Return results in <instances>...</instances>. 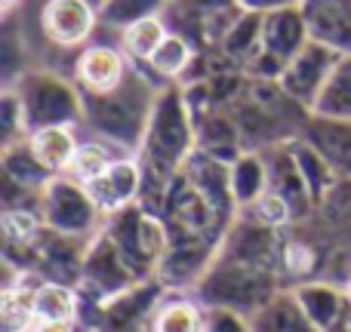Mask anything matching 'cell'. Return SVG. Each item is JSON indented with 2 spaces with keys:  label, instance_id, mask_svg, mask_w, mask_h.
<instances>
[{
  "label": "cell",
  "instance_id": "6da1fadb",
  "mask_svg": "<svg viewBox=\"0 0 351 332\" xmlns=\"http://www.w3.org/2000/svg\"><path fill=\"white\" fill-rule=\"evenodd\" d=\"M280 240L284 231L237 216L210 271L194 290V298L206 308H231L250 317L274 292L287 290L280 268Z\"/></svg>",
  "mask_w": 351,
  "mask_h": 332
},
{
  "label": "cell",
  "instance_id": "7a4b0ae2",
  "mask_svg": "<svg viewBox=\"0 0 351 332\" xmlns=\"http://www.w3.org/2000/svg\"><path fill=\"white\" fill-rule=\"evenodd\" d=\"M194 148H197L194 105L188 99V92L182 90V84H167L152 111L145 139L136 151L142 175H145V188H142V206L145 209H160L167 188L182 173V166L188 164Z\"/></svg>",
  "mask_w": 351,
  "mask_h": 332
},
{
  "label": "cell",
  "instance_id": "3957f363",
  "mask_svg": "<svg viewBox=\"0 0 351 332\" xmlns=\"http://www.w3.org/2000/svg\"><path fill=\"white\" fill-rule=\"evenodd\" d=\"M167 84L145 71L142 65L130 68L127 80L111 92H84V120L80 133L114 145L123 154H136L145 139L152 111Z\"/></svg>",
  "mask_w": 351,
  "mask_h": 332
},
{
  "label": "cell",
  "instance_id": "277c9868",
  "mask_svg": "<svg viewBox=\"0 0 351 332\" xmlns=\"http://www.w3.org/2000/svg\"><path fill=\"white\" fill-rule=\"evenodd\" d=\"M10 86L22 99L31 133L43 127H80L84 120V92L71 74H62L59 68L31 65Z\"/></svg>",
  "mask_w": 351,
  "mask_h": 332
},
{
  "label": "cell",
  "instance_id": "5b68a950",
  "mask_svg": "<svg viewBox=\"0 0 351 332\" xmlns=\"http://www.w3.org/2000/svg\"><path fill=\"white\" fill-rule=\"evenodd\" d=\"M40 218L49 231L84 243H90L105 225V216L93 200L90 188L74 175H53L47 181L40 200Z\"/></svg>",
  "mask_w": 351,
  "mask_h": 332
},
{
  "label": "cell",
  "instance_id": "8992f818",
  "mask_svg": "<svg viewBox=\"0 0 351 332\" xmlns=\"http://www.w3.org/2000/svg\"><path fill=\"white\" fill-rule=\"evenodd\" d=\"M34 25L47 47L74 55L90 47L102 31L99 6H93L90 0H43L34 12Z\"/></svg>",
  "mask_w": 351,
  "mask_h": 332
},
{
  "label": "cell",
  "instance_id": "52a82bcc",
  "mask_svg": "<svg viewBox=\"0 0 351 332\" xmlns=\"http://www.w3.org/2000/svg\"><path fill=\"white\" fill-rule=\"evenodd\" d=\"M311 40L308 25L299 6L293 10H278L262 16L259 22V53H256L250 74L265 80H278L284 65Z\"/></svg>",
  "mask_w": 351,
  "mask_h": 332
},
{
  "label": "cell",
  "instance_id": "ba28073f",
  "mask_svg": "<svg viewBox=\"0 0 351 332\" xmlns=\"http://www.w3.org/2000/svg\"><path fill=\"white\" fill-rule=\"evenodd\" d=\"M336 62H339V53L317 40H308L290 62L284 65L278 84L287 96L296 105H302L305 111L315 108V102L321 99L324 86H327L330 74H333Z\"/></svg>",
  "mask_w": 351,
  "mask_h": 332
},
{
  "label": "cell",
  "instance_id": "9c48e42d",
  "mask_svg": "<svg viewBox=\"0 0 351 332\" xmlns=\"http://www.w3.org/2000/svg\"><path fill=\"white\" fill-rule=\"evenodd\" d=\"M133 59L123 53L117 40H93L74 55L71 77L80 86V92H111L127 80Z\"/></svg>",
  "mask_w": 351,
  "mask_h": 332
},
{
  "label": "cell",
  "instance_id": "30bf717a",
  "mask_svg": "<svg viewBox=\"0 0 351 332\" xmlns=\"http://www.w3.org/2000/svg\"><path fill=\"white\" fill-rule=\"evenodd\" d=\"M302 311L321 332H348L351 320V292L333 280H305L293 286Z\"/></svg>",
  "mask_w": 351,
  "mask_h": 332
},
{
  "label": "cell",
  "instance_id": "8fae6325",
  "mask_svg": "<svg viewBox=\"0 0 351 332\" xmlns=\"http://www.w3.org/2000/svg\"><path fill=\"white\" fill-rule=\"evenodd\" d=\"M86 188H90L96 206L102 209V216H111V212H121L133 203H142L145 175H142L139 157H136V154L117 157L114 164L105 169L99 179H93Z\"/></svg>",
  "mask_w": 351,
  "mask_h": 332
},
{
  "label": "cell",
  "instance_id": "7c38bea8",
  "mask_svg": "<svg viewBox=\"0 0 351 332\" xmlns=\"http://www.w3.org/2000/svg\"><path fill=\"white\" fill-rule=\"evenodd\" d=\"M268 160V191H274L278 197H284L290 203L296 222H305V218L315 216L317 203L311 197L308 185H305L302 173L296 166V157L290 151V142H278V145L259 148Z\"/></svg>",
  "mask_w": 351,
  "mask_h": 332
},
{
  "label": "cell",
  "instance_id": "4fadbf2b",
  "mask_svg": "<svg viewBox=\"0 0 351 332\" xmlns=\"http://www.w3.org/2000/svg\"><path fill=\"white\" fill-rule=\"evenodd\" d=\"M302 16L311 40L351 55V0H302Z\"/></svg>",
  "mask_w": 351,
  "mask_h": 332
},
{
  "label": "cell",
  "instance_id": "5bb4252c",
  "mask_svg": "<svg viewBox=\"0 0 351 332\" xmlns=\"http://www.w3.org/2000/svg\"><path fill=\"white\" fill-rule=\"evenodd\" d=\"M302 139L333 166L339 179H351V120L308 114L302 127Z\"/></svg>",
  "mask_w": 351,
  "mask_h": 332
},
{
  "label": "cell",
  "instance_id": "9a60e30c",
  "mask_svg": "<svg viewBox=\"0 0 351 332\" xmlns=\"http://www.w3.org/2000/svg\"><path fill=\"white\" fill-rule=\"evenodd\" d=\"M250 332H321L302 311L296 292L280 290L250 314Z\"/></svg>",
  "mask_w": 351,
  "mask_h": 332
},
{
  "label": "cell",
  "instance_id": "2e32d148",
  "mask_svg": "<svg viewBox=\"0 0 351 332\" xmlns=\"http://www.w3.org/2000/svg\"><path fill=\"white\" fill-rule=\"evenodd\" d=\"M34 157L49 175H65L80 145V127H43L28 136Z\"/></svg>",
  "mask_w": 351,
  "mask_h": 332
},
{
  "label": "cell",
  "instance_id": "e0dca14e",
  "mask_svg": "<svg viewBox=\"0 0 351 332\" xmlns=\"http://www.w3.org/2000/svg\"><path fill=\"white\" fill-rule=\"evenodd\" d=\"M37 323H77L80 320V292L77 286L59 283V280H43L34 274V290H31Z\"/></svg>",
  "mask_w": 351,
  "mask_h": 332
},
{
  "label": "cell",
  "instance_id": "ac0fdd59",
  "mask_svg": "<svg viewBox=\"0 0 351 332\" xmlns=\"http://www.w3.org/2000/svg\"><path fill=\"white\" fill-rule=\"evenodd\" d=\"M228 185L237 209L253 206L268 191V160L259 148H247L228 164Z\"/></svg>",
  "mask_w": 351,
  "mask_h": 332
},
{
  "label": "cell",
  "instance_id": "d6986e66",
  "mask_svg": "<svg viewBox=\"0 0 351 332\" xmlns=\"http://www.w3.org/2000/svg\"><path fill=\"white\" fill-rule=\"evenodd\" d=\"M204 329V305L194 292H164L152 311L145 332H200Z\"/></svg>",
  "mask_w": 351,
  "mask_h": 332
},
{
  "label": "cell",
  "instance_id": "ffe728a7",
  "mask_svg": "<svg viewBox=\"0 0 351 332\" xmlns=\"http://www.w3.org/2000/svg\"><path fill=\"white\" fill-rule=\"evenodd\" d=\"M194 62H197V49H194L191 37L170 28L164 43L154 49V55L142 68H145L152 77H158L160 84H179V80L191 71Z\"/></svg>",
  "mask_w": 351,
  "mask_h": 332
},
{
  "label": "cell",
  "instance_id": "44dd1931",
  "mask_svg": "<svg viewBox=\"0 0 351 332\" xmlns=\"http://www.w3.org/2000/svg\"><path fill=\"white\" fill-rule=\"evenodd\" d=\"M31 290H34V274H22L19 283L3 286V292H0V332H34L37 317Z\"/></svg>",
  "mask_w": 351,
  "mask_h": 332
},
{
  "label": "cell",
  "instance_id": "7402d4cb",
  "mask_svg": "<svg viewBox=\"0 0 351 332\" xmlns=\"http://www.w3.org/2000/svg\"><path fill=\"white\" fill-rule=\"evenodd\" d=\"M49 179H53V175H49L40 160L34 157L28 139L3 145V181L19 185V188H28V191H43Z\"/></svg>",
  "mask_w": 351,
  "mask_h": 332
},
{
  "label": "cell",
  "instance_id": "603a6c76",
  "mask_svg": "<svg viewBox=\"0 0 351 332\" xmlns=\"http://www.w3.org/2000/svg\"><path fill=\"white\" fill-rule=\"evenodd\" d=\"M290 151H293V157H296V166H299V173H302V179H305V185H308L315 203L321 206V200L327 197L342 179L333 173V166H330L327 160H324L321 154L302 139V136L290 139Z\"/></svg>",
  "mask_w": 351,
  "mask_h": 332
},
{
  "label": "cell",
  "instance_id": "cb8c5ba5",
  "mask_svg": "<svg viewBox=\"0 0 351 332\" xmlns=\"http://www.w3.org/2000/svg\"><path fill=\"white\" fill-rule=\"evenodd\" d=\"M311 114L333 117V120H351V55H339Z\"/></svg>",
  "mask_w": 351,
  "mask_h": 332
},
{
  "label": "cell",
  "instance_id": "d4e9b609",
  "mask_svg": "<svg viewBox=\"0 0 351 332\" xmlns=\"http://www.w3.org/2000/svg\"><path fill=\"white\" fill-rule=\"evenodd\" d=\"M170 6L173 0H105L99 6V22H102V31L121 34L133 22H142V18L152 16H167Z\"/></svg>",
  "mask_w": 351,
  "mask_h": 332
},
{
  "label": "cell",
  "instance_id": "484cf974",
  "mask_svg": "<svg viewBox=\"0 0 351 332\" xmlns=\"http://www.w3.org/2000/svg\"><path fill=\"white\" fill-rule=\"evenodd\" d=\"M170 34V25H167L164 16H152L142 18V22H133L117 34V43L123 47V53L136 62V65H145L154 55V49L164 43V37Z\"/></svg>",
  "mask_w": 351,
  "mask_h": 332
},
{
  "label": "cell",
  "instance_id": "4316f807",
  "mask_svg": "<svg viewBox=\"0 0 351 332\" xmlns=\"http://www.w3.org/2000/svg\"><path fill=\"white\" fill-rule=\"evenodd\" d=\"M117 157H127V154L117 151V148H114V145H108V142L96 139V136H84V133H80L77 154H74L71 169H68L65 175H74L77 181L90 185V181H93V179H99V175H102L105 169L114 164Z\"/></svg>",
  "mask_w": 351,
  "mask_h": 332
},
{
  "label": "cell",
  "instance_id": "83f0119b",
  "mask_svg": "<svg viewBox=\"0 0 351 332\" xmlns=\"http://www.w3.org/2000/svg\"><path fill=\"white\" fill-rule=\"evenodd\" d=\"M0 129H3V145H12V142H22L31 136L22 99L12 86H3V92H0Z\"/></svg>",
  "mask_w": 351,
  "mask_h": 332
},
{
  "label": "cell",
  "instance_id": "f1b7e54d",
  "mask_svg": "<svg viewBox=\"0 0 351 332\" xmlns=\"http://www.w3.org/2000/svg\"><path fill=\"white\" fill-rule=\"evenodd\" d=\"M200 332H250V317L231 308H206L204 305V329Z\"/></svg>",
  "mask_w": 351,
  "mask_h": 332
},
{
  "label": "cell",
  "instance_id": "f546056e",
  "mask_svg": "<svg viewBox=\"0 0 351 332\" xmlns=\"http://www.w3.org/2000/svg\"><path fill=\"white\" fill-rule=\"evenodd\" d=\"M241 6V12H253V16H268V12L278 10H293V6H302V0H234Z\"/></svg>",
  "mask_w": 351,
  "mask_h": 332
},
{
  "label": "cell",
  "instance_id": "4dcf8cb0",
  "mask_svg": "<svg viewBox=\"0 0 351 332\" xmlns=\"http://www.w3.org/2000/svg\"><path fill=\"white\" fill-rule=\"evenodd\" d=\"M40 3H43V0H28V6H31L34 12H37V6H40Z\"/></svg>",
  "mask_w": 351,
  "mask_h": 332
},
{
  "label": "cell",
  "instance_id": "1f68e13d",
  "mask_svg": "<svg viewBox=\"0 0 351 332\" xmlns=\"http://www.w3.org/2000/svg\"><path fill=\"white\" fill-rule=\"evenodd\" d=\"M90 3H93V6H102V3H105V0H90Z\"/></svg>",
  "mask_w": 351,
  "mask_h": 332
},
{
  "label": "cell",
  "instance_id": "d6a6232c",
  "mask_svg": "<svg viewBox=\"0 0 351 332\" xmlns=\"http://www.w3.org/2000/svg\"><path fill=\"white\" fill-rule=\"evenodd\" d=\"M346 290H348V292H351V274H348V283H346Z\"/></svg>",
  "mask_w": 351,
  "mask_h": 332
},
{
  "label": "cell",
  "instance_id": "836d02e7",
  "mask_svg": "<svg viewBox=\"0 0 351 332\" xmlns=\"http://www.w3.org/2000/svg\"><path fill=\"white\" fill-rule=\"evenodd\" d=\"M348 332H351V320H348Z\"/></svg>",
  "mask_w": 351,
  "mask_h": 332
}]
</instances>
